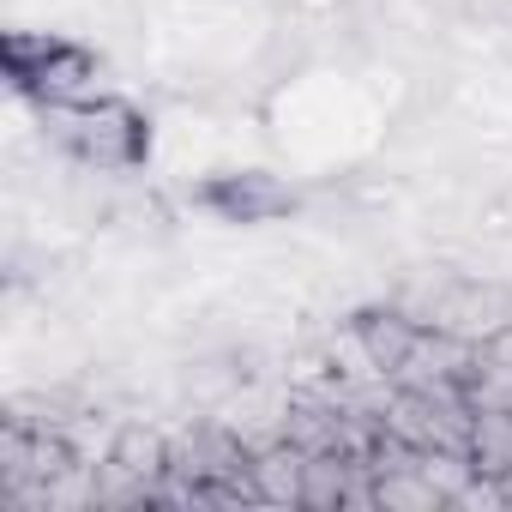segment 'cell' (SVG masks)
<instances>
[{"label":"cell","mask_w":512,"mask_h":512,"mask_svg":"<svg viewBox=\"0 0 512 512\" xmlns=\"http://www.w3.org/2000/svg\"><path fill=\"white\" fill-rule=\"evenodd\" d=\"M428 326L434 332H452L464 344H488L500 326H512V290L494 284V278H464L458 272L446 284V296H440V308H434Z\"/></svg>","instance_id":"cell-1"},{"label":"cell","mask_w":512,"mask_h":512,"mask_svg":"<svg viewBox=\"0 0 512 512\" xmlns=\"http://www.w3.org/2000/svg\"><path fill=\"white\" fill-rule=\"evenodd\" d=\"M109 458L127 464V470L145 476V482H163V476H169V428H157V422H121Z\"/></svg>","instance_id":"cell-4"},{"label":"cell","mask_w":512,"mask_h":512,"mask_svg":"<svg viewBox=\"0 0 512 512\" xmlns=\"http://www.w3.org/2000/svg\"><path fill=\"white\" fill-rule=\"evenodd\" d=\"M356 326H362V338H368V350H374V362L386 368V374H398L404 368V356L416 350V338L428 332V326H416L404 308H392V302H374V308H362L356 314Z\"/></svg>","instance_id":"cell-3"},{"label":"cell","mask_w":512,"mask_h":512,"mask_svg":"<svg viewBox=\"0 0 512 512\" xmlns=\"http://www.w3.org/2000/svg\"><path fill=\"white\" fill-rule=\"evenodd\" d=\"M302 482H308V452L278 440L253 452V488H260V506H302Z\"/></svg>","instance_id":"cell-2"},{"label":"cell","mask_w":512,"mask_h":512,"mask_svg":"<svg viewBox=\"0 0 512 512\" xmlns=\"http://www.w3.org/2000/svg\"><path fill=\"white\" fill-rule=\"evenodd\" d=\"M470 458L482 476H506L512 470V410L500 404H476L470 410Z\"/></svg>","instance_id":"cell-5"}]
</instances>
